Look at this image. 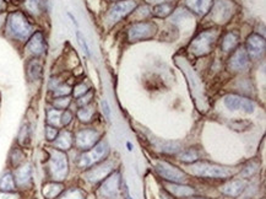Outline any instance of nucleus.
<instances>
[{"label": "nucleus", "mask_w": 266, "mask_h": 199, "mask_svg": "<svg viewBox=\"0 0 266 199\" xmlns=\"http://www.w3.org/2000/svg\"><path fill=\"white\" fill-rule=\"evenodd\" d=\"M7 32L11 38L25 42L33 33V28L22 11H14L8 18Z\"/></svg>", "instance_id": "f257e3e1"}, {"label": "nucleus", "mask_w": 266, "mask_h": 199, "mask_svg": "<svg viewBox=\"0 0 266 199\" xmlns=\"http://www.w3.org/2000/svg\"><path fill=\"white\" fill-rule=\"evenodd\" d=\"M48 170H49V175L53 181L63 182L66 178L69 173V161H68L65 152L58 149H53L50 152Z\"/></svg>", "instance_id": "f03ea898"}, {"label": "nucleus", "mask_w": 266, "mask_h": 199, "mask_svg": "<svg viewBox=\"0 0 266 199\" xmlns=\"http://www.w3.org/2000/svg\"><path fill=\"white\" fill-rule=\"evenodd\" d=\"M190 172L193 175L200 176V177L208 178H228L234 175V170L231 167L220 166V165L199 163L190 166Z\"/></svg>", "instance_id": "7ed1b4c3"}, {"label": "nucleus", "mask_w": 266, "mask_h": 199, "mask_svg": "<svg viewBox=\"0 0 266 199\" xmlns=\"http://www.w3.org/2000/svg\"><path fill=\"white\" fill-rule=\"evenodd\" d=\"M109 147L106 141H101V143L96 144L95 146L91 147L90 150L85 152L83 155L79 158V167L81 169H90L93 165L98 164L100 161L103 160L107 155H108Z\"/></svg>", "instance_id": "20e7f679"}, {"label": "nucleus", "mask_w": 266, "mask_h": 199, "mask_svg": "<svg viewBox=\"0 0 266 199\" xmlns=\"http://www.w3.org/2000/svg\"><path fill=\"white\" fill-rule=\"evenodd\" d=\"M135 8H137V2L135 0H121V2L115 3L112 7V9L109 10L108 15H107V21L110 25L117 24L120 19L129 15Z\"/></svg>", "instance_id": "39448f33"}, {"label": "nucleus", "mask_w": 266, "mask_h": 199, "mask_svg": "<svg viewBox=\"0 0 266 199\" xmlns=\"http://www.w3.org/2000/svg\"><path fill=\"white\" fill-rule=\"evenodd\" d=\"M156 25L152 24V22H140V24H135L129 28V41L138 42L152 38V37L155 36V33H156Z\"/></svg>", "instance_id": "423d86ee"}, {"label": "nucleus", "mask_w": 266, "mask_h": 199, "mask_svg": "<svg viewBox=\"0 0 266 199\" xmlns=\"http://www.w3.org/2000/svg\"><path fill=\"white\" fill-rule=\"evenodd\" d=\"M223 104L231 111L242 110L245 113H253L254 110H255V105L250 98L240 95H234V93L226 96L225 100H223Z\"/></svg>", "instance_id": "0eeeda50"}, {"label": "nucleus", "mask_w": 266, "mask_h": 199, "mask_svg": "<svg viewBox=\"0 0 266 199\" xmlns=\"http://www.w3.org/2000/svg\"><path fill=\"white\" fill-rule=\"evenodd\" d=\"M98 140H100V133L97 130L91 129V128L80 130V132L76 133L75 138H74L76 146L80 150H84V152H87V150L95 146L98 143Z\"/></svg>", "instance_id": "6e6552de"}, {"label": "nucleus", "mask_w": 266, "mask_h": 199, "mask_svg": "<svg viewBox=\"0 0 266 199\" xmlns=\"http://www.w3.org/2000/svg\"><path fill=\"white\" fill-rule=\"evenodd\" d=\"M215 39H216V35L214 32H211V31L203 32L190 44V51L197 56L206 55V53H209L211 51Z\"/></svg>", "instance_id": "1a4fd4ad"}, {"label": "nucleus", "mask_w": 266, "mask_h": 199, "mask_svg": "<svg viewBox=\"0 0 266 199\" xmlns=\"http://www.w3.org/2000/svg\"><path fill=\"white\" fill-rule=\"evenodd\" d=\"M157 172L160 173L161 177H163L167 181H171L173 183H184L186 181V175L177 167L167 163H158L156 166Z\"/></svg>", "instance_id": "9d476101"}, {"label": "nucleus", "mask_w": 266, "mask_h": 199, "mask_svg": "<svg viewBox=\"0 0 266 199\" xmlns=\"http://www.w3.org/2000/svg\"><path fill=\"white\" fill-rule=\"evenodd\" d=\"M26 49L30 55H32L36 58L43 56L47 51V43L46 39H44L43 33L41 31H37V32L32 33L30 38L27 39Z\"/></svg>", "instance_id": "9b49d317"}, {"label": "nucleus", "mask_w": 266, "mask_h": 199, "mask_svg": "<svg viewBox=\"0 0 266 199\" xmlns=\"http://www.w3.org/2000/svg\"><path fill=\"white\" fill-rule=\"evenodd\" d=\"M121 190V181L118 173L106 178L101 187V194L106 198H117Z\"/></svg>", "instance_id": "f8f14e48"}, {"label": "nucleus", "mask_w": 266, "mask_h": 199, "mask_svg": "<svg viewBox=\"0 0 266 199\" xmlns=\"http://www.w3.org/2000/svg\"><path fill=\"white\" fill-rule=\"evenodd\" d=\"M14 178H15L16 187H26L31 183L32 180V166L30 164L24 165V166L16 167L15 173H14Z\"/></svg>", "instance_id": "ddd939ff"}, {"label": "nucleus", "mask_w": 266, "mask_h": 199, "mask_svg": "<svg viewBox=\"0 0 266 199\" xmlns=\"http://www.w3.org/2000/svg\"><path fill=\"white\" fill-rule=\"evenodd\" d=\"M112 170H113V163L112 161H107V163L101 165V166L96 167V169L93 170H90V171L86 173V178L90 182L102 181L103 178L108 177L109 173L112 172Z\"/></svg>", "instance_id": "4468645a"}, {"label": "nucleus", "mask_w": 266, "mask_h": 199, "mask_svg": "<svg viewBox=\"0 0 266 199\" xmlns=\"http://www.w3.org/2000/svg\"><path fill=\"white\" fill-rule=\"evenodd\" d=\"M248 55L253 58H257L264 53L265 51V41L262 37L259 35H251L247 41Z\"/></svg>", "instance_id": "2eb2a0df"}, {"label": "nucleus", "mask_w": 266, "mask_h": 199, "mask_svg": "<svg viewBox=\"0 0 266 199\" xmlns=\"http://www.w3.org/2000/svg\"><path fill=\"white\" fill-rule=\"evenodd\" d=\"M249 64V57L248 53L244 49H237L233 53L232 58L230 59V68L234 70V72H239L243 70L244 68H247Z\"/></svg>", "instance_id": "dca6fc26"}, {"label": "nucleus", "mask_w": 266, "mask_h": 199, "mask_svg": "<svg viewBox=\"0 0 266 199\" xmlns=\"http://www.w3.org/2000/svg\"><path fill=\"white\" fill-rule=\"evenodd\" d=\"M53 146L55 149L61 150V152H66V150L72 149L74 144V135L69 130H63V132H59V134L54 139V141H52Z\"/></svg>", "instance_id": "f3484780"}, {"label": "nucleus", "mask_w": 266, "mask_h": 199, "mask_svg": "<svg viewBox=\"0 0 266 199\" xmlns=\"http://www.w3.org/2000/svg\"><path fill=\"white\" fill-rule=\"evenodd\" d=\"M245 187H247V183L244 181H231L221 187L220 190L228 197H238L240 193L245 189Z\"/></svg>", "instance_id": "a211bd4d"}, {"label": "nucleus", "mask_w": 266, "mask_h": 199, "mask_svg": "<svg viewBox=\"0 0 266 199\" xmlns=\"http://www.w3.org/2000/svg\"><path fill=\"white\" fill-rule=\"evenodd\" d=\"M166 188L169 193H171L172 195H174V197H180V198L191 197V195H193L195 193L193 187L184 186V184H182V183L167 184Z\"/></svg>", "instance_id": "6ab92c4d"}, {"label": "nucleus", "mask_w": 266, "mask_h": 199, "mask_svg": "<svg viewBox=\"0 0 266 199\" xmlns=\"http://www.w3.org/2000/svg\"><path fill=\"white\" fill-rule=\"evenodd\" d=\"M63 192H64L63 183H61V182H55V181L47 183L46 186L43 187V190H42L44 198H47V199H56Z\"/></svg>", "instance_id": "aec40b11"}, {"label": "nucleus", "mask_w": 266, "mask_h": 199, "mask_svg": "<svg viewBox=\"0 0 266 199\" xmlns=\"http://www.w3.org/2000/svg\"><path fill=\"white\" fill-rule=\"evenodd\" d=\"M42 74H43V67H42V63L39 62V59H32L27 65V76L30 79V81L41 80Z\"/></svg>", "instance_id": "412c9836"}, {"label": "nucleus", "mask_w": 266, "mask_h": 199, "mask_svg": "<svg viewBox=\"0 0 266 199\" xmlns=\"http://www.w3.org/2000/svg\"><path fill=\"white\" fill-rule=\"evenodd\" d=\"M186 5L194 13L199 15H206L212 7V0H186Z\"/></svg>", "instance_id": "4be33fe9"}, {"label": "nucleus", "mask_w": 266, "mask_h": 199, "mask_svg": "<svg viewBox=\"0 0 266 199\" xmlns=\"http://www.w3.org/2000/svg\"><path fill=\"white\" fill-rule=\"evenodd\" d=\"M25 9L35 16L41 15L44 11V0H25Z\"/></svg>", "instance_id": "5701e85b"}, {"label": "nucleus", "mask_w": 266, "mask_h": 199, "mask_svg": "<svg viewBox=\"0 0 266 199\" xmlns=\"http://www.w3.org/2000/svg\"><path fill=\"white\" fill-rule=\"evenodd\" d=\"M93 115H95V107H93L91 104L84 107H79L78 112H76L79 121L83 122V123H89V122H91Z\"/></svg>", "instance_id": "b1692460"}, {"label": "nucleus", "mask_w": 266, "mask_h": 199, "mask_svg": "<svg viewBox=\"0 0 266 199\" xmlns=\"http://www.w3.org/2000/svg\"><path fill=\"white\" fill-rule=\"evenodd\" d=\"M16 189V183L15 178H14L13 173L8 172L0 178V190H4V192H15Z\"/></svg>", "instance_id": "393cba45"}, {"label": "nucleus", "mask_w": 266, "mask_h": 199, "mask_svg": "<svg viewBox=\"0 0 266 199\" xmlns=\"http://www.w3.org/2000/svg\"><path fill=\"white\" fill-rule=\"evenodd\" d=\"M61 112H63V111L56 110L52 106H50L49 109H47V124L56 127V128L61 127V123H60Z\"/></svg>", "instance_id": "a878e982"}, {"label": "nucleus", "mask_w": 266, "mask_h": 199, "mask_svg": "<svg viewBox=\"0 0 266 199\" xmlns=\"http://www.w3.org/2000/svg\"><path fill=\"white\" fill-rule=\"evenodd\" d=\"M73 97L72 96H63V97H54L52 100V104L50 106L54 107V109L59 111H65L69 110V106L72 105Z\"/></svg>", "instance_id": "bb28decb"}, {"label": "nucleus", "mask_w": 266, "mask_h": 199, "mask_svg": "<svg viewBox=\"0 0 266 199\" xmlns=\"http://www.w3.org/2000/svg\"><path fill=\"white\" fill-rule=\"evenodd\" d=\"M237 43H238V36L234 35V33H228V35L225 36L222 41V49L225 52H230L236 47Z\"/></svg>", "instance_id": "cd10ccee"}, {"label": "nucleus", "mask_w": 266, "mask_h": 199, "mask_svg": "<svg viewBox=\"0 0 266 199\" xmlns=\"http://www.w3.org/2000/svg\"><path fill=\"white\" fill-rule=\"evenodd\" d=\"M173 10V5L169 4V3H163V4L157 5L154 9V15L157 18H166Z\"/></svg>", "instance_id": "c85d7f7f"}, {"label": "nucleus", "mask_w": 266, "mask_h": 199, "mask_svg": "<svg viewBox=\"0 0 266 199\" xmlns=\"http://www.w3.org/2000/svg\"><path fill=\"white\" fill-rule=\"evenodd\" d=\"M199 159V153L194 149L184 150L179 154V160L184 161V163H194Z\"/></svg>", "instance_id": "c756f323"}, {"label": "nucleus", "mask_w": 266, "mask_h": 199, "mask_svg": "<svg viewBox=\"0 0 266 199\" xmlns=\"http://www.w3.org/2000/svg\"><path fill=\"white\" fill-rule=\"evenodd\" d=\"M72 92H73V87L70 86V85L61 82V84L59 85L52 93H53V98H54V97H63V96H72Z\"/></svg>", "instance_id": "7c9ffc66"}, {"label": "nucleus", "mask_w": 266, "mask_h": 199, "mask_svg": "<svg viewBox=\"0 0 266 199\" xmlns=\"http://www.w3.org/2000/svg\"><path fill=\"white\" fill-rule=\"evenodd\" d=\"M158 149L161 152L168 153V154H174V153L179 152L180 146L178 143H171V141H163V143H158Z\"/></svg>", "instance_id": "2f4dec72"}, {"label": "nucleus", "mask_w": 266, "mask_h": 199, "mask_svg": "<svg viewBox=\"0 0 266 199\" xmlns=\"http://www.w3.org/2000/svg\"><path fill=\"white\" fill-rule=\"evenodd\" d=\"M58 199H85V194L81 189L73 188L66 190V192L61 193V194L58 197Z\"/></svg>", "instance_id": "473e14b6"}, {"label": "nucleus", "mask_w": 266, "mask_h": 199, "mask_svg": "<svg viewBox=\"0 0 266 199\" xmlns=\"http://www.w3.org/2000/svg\"><path fill=\"white\" fill-rule=\"evenodd\" d=\"M30 127H28V124H24L21 128V130H20V134H19V143L21 145H26L28 141H30Z\"/></svg>", "instance_id": "72a5a7b5"}, {"label": "nucleus", "mask_w": 266, "mask_h": 199, "mask_svg": "<svg viewBox=\"0 0 266 199\" xmlns=\"http://www.w3.org/2000/svg\"><path fill=\"white\" fill-rule=\"evenodd\" d=\"M87 91H90V90H89V87H87V85H86V84H84V82H81V84H78V85H76V86L73 89L72 97H74L75 100H76V98H79V97H81V96L85 95V93H86Z\"/></svg>", "instance_id": "f704fd0d"}, {"label": "nucleus", "mask_w": 266, "mask_h": 199, "mask_svg": "<svg viewBox=\"0 0 266 199\" xmlns=\"http://www.w3.org/2000/svg\"><path fill=\"white\" fill-rule=\"evenodd\" d=\"M92 98H93V92L92 91H87L85 95L81 96V97L76 98L75 101H76V105H78V107H84V106H87V105L91 104Z\"/></svg>", "instance_id": "c9c22d12"}, {"label": "nucleus", "mask_w": 266, "mask_h": 199, "mask_svg": "<svg viewBox=\"0 0 266 199\" xmlns=\"http://www.w3.org/2000/svg\"><path fill=\"white\" fill-rule=\"evenodd\" d=\"M24 154H22L21 150L15 149L13 153H11V164H13L14 167H19L21 165L22 161H24Z\"/></svg>", "instance_id": "e433bc0d"}, {"label": "nucleus", "mask_w": 266, "mask_h": 199, "mask_svg": "<svg viewBox=\"0 0 266 199\" xmlns=\"http://www.w3.org/2000/svg\"><path fill=\"white\" fill-rule=\"evenodd\" d=\"M76 38H78V42L79 44H80V47L83 48V51L85 53H86L87 56H91V53H90V48H89V44H87L86 42V38L83 36V33L80 32V31H76Z\"/></svg>", "instance_id": "4c0bfd02"}, {"label": "nucleus", "mask_w": 266, "mask_h": 199, "mask_svg": "<svg viewBox=\"0 0 266 199\" xmlns=\"http://www.w3.org/2000/svg\"><path fill=\"white\" fill-rule=\"evenodd\" d=\"M58 134H59L58 128L47 124L46 126V139L48 141H54V139L56 138V136H58Z\"/></svg>", "instance_id": "58836bf2"}, {"label": "nucleus", "mask_w": 266, "mask_h": 199, "mask_svg": "<svg viewBox=\"0 0 266 199\" xmlns=\"http://www.w3.org/2000/svg\"><path fill=\"white\" fill-rule=\"evenodd\" d=\"M73 112L70 110H65L61 112V118H60V123L61 127H68L70 123L73 122Z\"/></svg>", "instance_id": "ea45409f"}, {"label": "nucleus", "mask_w": 266, "mask_h": 199, "mask_svg": "<svg viewBox=\"0 0 266 199\" xmlns=\"http://www.w3.org/2000/svg\"><path fill=\"white\" fill-rule=\"evenodd\" d=\"M0 199H20V195L15 192H4V190H0Z\"/></svg>", "instance_id": "a19ab883"}, {"label": "nucleus", "mask_w": 266, "mask_h": 199, "mask_svg": "<svg viewBox=\"0 0 266 199\" xmlns=\"http://www.w3.org/2000/svg\"><path fill=\"white\" fill-rule=\"evenodd\" d=\"M101 106H102V111H103L104 116H106V117L109 119L110 118V109H109V105H108V102H107V100H102Z\"/></svg>", "instance_id": "79ce46f5"}, {"label": "nucleus", "mask_w": 266, "mask_h": 199, "mask_svg": "<svg viewBox=\"0 0 266 199\" xmlns=\"http://www.w3.org/2000/svg\"><path fill=\"white\" fill-rule=\"evenodd\" d=\"M7 8H8L7 2H5V0H0V13L7 10Z\"/></svg>", "instance_id": "37998d69"}, {"label": "nucleus", "mask_w": 266, "mask_h": 199, "mask_svg": "<svg viewBox=\"0 0 266 199\" xmlns=\"http://www.w3.org/2000/svg\"><path fill=\"white\" fill-rule=\"evenodd\" d=\"M68 16H69V18H70V19H72L73 24H74V25H75V26H78V21H76V19H75V18H74V16L72 15V14H70V13H68Z\"/></svg>", "instance_id": "c03bdc74"}, {"label": "nucleus", "mask_w": 266, "mask_h": 199, "mask_svg": "<svg viewBox=\"0 0 266 199\" xmlns=\"http://www.w3.org/2000/svg\"><path fill=\"white\" fill-rule=\"evenodd\" d=\"M190 199H205V198H202V197H195V198H190Z\"/></svg>", "instance_id": "a18cd8bd"}, {"label": "nucleus", "mask_w": 266, "mask_h": 199, "mask_svg": "<svg viewBox=\"0 0 266 199\" xmlns=\"http://www.w3.org/2000/svg\"><path fill=\"white\" fill-rule=\"evenodd\" d=\"M155 2H162V0H155Z\"/></svg>", "instance_id": "49530a36"}, {"label": "nucleus", "mask_w": 266, "mask_h": 199, "mask_svg": "<svg viewBox=\"0 0 266 199\" xmlns=\"http://www.w3.org/2000/svg\"><path fill=\"white\" fill-rule=\"evenodd\" d=\"M5 2H8V0H5Z\"/></svg>", "instance_id": "de8ad7c7"}]
</instances>
